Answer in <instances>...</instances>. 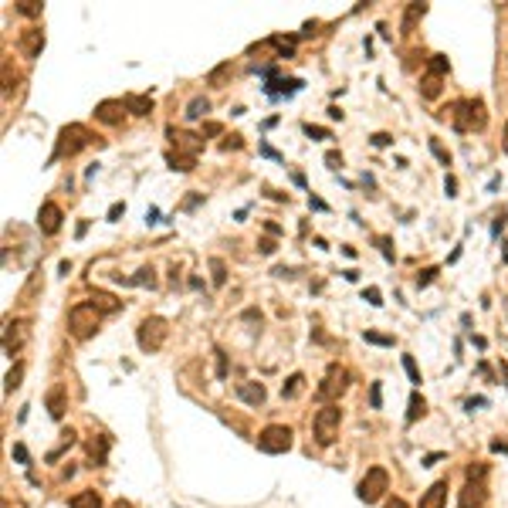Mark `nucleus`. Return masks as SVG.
I'll return each instance as SVG.
<instances>
[{
    "instance_id": "1",
    "label": "nucleus",
    "mask_w": 508,
    "mask_h": 508,
    "mask_svg": "<svg viewBox=\"0 0 508 508\" xmlns=\"http://www.w3.org/2000/svg\"><path fill=\"white\" fill-rule=\"evenodd\" d=\"M98 322H102V312L92 305V302H78L72 312H68V329L75 339H89L98 332Z\"/></svg>"
},
{
    "instance_id": "2",
    "label": "nucleus",
    "mask_w": 508,
    "mask_h": 508,
    "mask_svg": "<svg viewBox=\"0 0 508 508\" xmlns=\"http://www.w3.org/2000/svg\"><path fill=\"white\" fill-rule=\"evenodd\" d=\"M488 125V115H485V102L481 98H468V102H458L454 106V129L458 132H481Z\"/></svg>"
},
{
    "instance_id": "3",
    "label": "nucleus",
    "mask_w": 508,
    "mask_h": 508,
    "mask_svg": "<svg viewBox=\"0 0 508 508\" xmlns=\"http://www.w3.org/2000/svg\"><path fill=\"white\" fill-rule=\"evenodd\" d=\"M166 322L159 319V315H149V319H142L136 329V342L142 353H156V349H163V342H166Z\"/></svg>"
},
{
    "instance_id": "4",
    "label": "nucleus",
    "mask_w": 508,
    "mask_h": 508,
    "mask_svg": "<svg viewBox=\"0 0 508 508\" xmlns=\"http://www.w3.org/2000/svg\"><path fill=\"white\" fill-rule=\"evenodd\" d=\"M339 424H342V410H339V407H332V403H325L322 410L315 414V424H312L315 441H319L322 447H329L339 437Z\"/></svg>"
},
{
    "instance_id": "5",
    "label": "nucleus",
    "mask_w": 508,
    "mask_h": 508,
    "mask_svg": "<svg viewBox=\"0 0 508 508\" xmlns=\"http://www.w3.org/2000/svg\"><path fill=\"white\" fill-rule=\"evenodd\" d=\"M386 488H390V475H386L383 468H370V471L363 475V481H359L356 495H359V502H366V505H376V502H380V498L386 495Z\"/></svg>"
},
{
    "instance_id": "6",
    "label": "nucleus",
    "mask_w": 508,
    "mask_h": 508,
    "mask_svg": "<svg viewBox=\"0 0 508 508\" xmlns=\"http://www.w3.org/2000/svg\"><path fill=\"white\" fill-rule=\"evenodd\" d=\"M89 142H92V132L81 123H72L58 132V149H55V156H75V153H81Z\"/></svg>"
},
{
    "instance_id": "7",
    "label": "nucleus",
    "mask_w": 508,
    "mask_h": 508,
    "mask_svg": "<svg viewBox=\"0 0 508 508\" xmlns=\"http://www.w3.org/2000/svg\"><path fill=\"white\" fill-rule=\"evenodd\" d=\"M258 447H261L264 454H285L292 447V431L281 427V424H271V427H264L258 434Z\"/></svg>"
},
{
    "instance_id": "8",
    "label": "nucleus",
    "mask_w": 508,
    "mask_h": 508,
    "mask_svg": "<svg viewBox=\"0 0 508 508\" xmlns=\"http://www.w3.org/2000/svg\"><path fill=\"white\" fill-rule=\"evenodd\" d=\"M346 380H349V373L342 370V366H329L322 386L315 390V397H319V400H332V397H339V393L346 390Z\"/></svg>"
},
{
    "instance_id": "9",
    "label": "nucleus",
    "mask_w": 508,
    "mask_h": 508,
    "mask_svg": "<svg viewBox=\"0 0 508 508\" xmlns=\"http://www.w3.org/2000/svg\"><path fill=\"white\" fill-rule=\"evenodd\" d=\"M125 112H129V108H125L123 98H106V102H98V106H95V119H98V123H106V125H119Z\"/></svg>"
},
{
    "instance_id": "10",
    "label": "nucleus",
    "mask_w": 508,
    "mask_h": 508,
    "mask_svg": "<svg viewBox=\"0 0 508 508\" xmlns=\"http://www.w3.org/2000/svg\"><path fill=\"white\" fill-rule=\"evenodd\" d=\"M38 227L41 234H58L62 231V207L58 203H41V210H38Z\"/></svg>"
},
{
    "instance_id": "11",
    "label": "nucleus",
    "mask_w": 508,
    "mask_h": 508,
    "mask_svg": "<svg viewBox=\"0 0 508 508\" xmlns=\"http://www.w3.org/2000/svg\"><path fill=\"white\" fill-rule=\"evenodd\" d=\"M28 325L24 322H7V329H4V353L14 356L21 346H24V339H28V332H24Z\"/></svg>"
},
{
    "instance_id": "12",
    "label": "nucleus",
    "mask_w": 508,
    "mask_h": 508,
    "mask_svg": "<svg viewBox=\"0 0 508 508\" xmlns=\"http://www.w3.org/2000/svg\"><path fill=\"white\" fill-rule=\"evenodd\" d=\"M485 498H488L485 481H468V485L461 488V508H481L485 505Z\"/></svg>"
},
{
    "instance_id": "13",
    "label": "nucleus",
    "mask_w": 508,
    "mask_h": 508,
    "mask_svg": "<svg viewBox=\"0 0 508 508\" xmlns=\"http://www.w3.org/2000/svg\"><path fill=\"white\" fill-rule=\"evenodd\" d=\"M166 136L173 139V146H176V149H186V156H197L203 149V139L193 136V132H176V129H169Z\"/></svg>"
},
{
    "instance_id": "14",
    "label": "nucleus",
    "mask_w": 508,
    "mask_h": 508,
    "mask_svg": "<svg viewBox=\"0 0 508 508\" xmlns=\"http://www.w3.org/2000/svg\"><path fill=\"white\" fill-rule=\"evenodd\" d=\"M41 47H45V34L38 31V28H28V31L21 34V51H24V58H38Z\"/></svg>"
},
{
    "instance_id": "15",
    "label": "nucleus",
    "mask_w": 508,
    "mask_h": 508,
    "mask_svg": "<svg viewBox=\"0 0 508 508\" xmlns=\"http://www.w3.org/2000/svg\"><path fill=\"white\" fill-rule=\"evenodd\" d=\"M447 505V481H434L420 498V508H444Z\"/></svg>"
},
{
    "instance_id": "16",
    "label": "nucleus",
    "mask_w": 508,
    "mask_h": 508,
    "mask_svg": "<svg viewBox=\"0 0 508 508\" xmlns=\"http://www.w3.org/2000/svg\"><path fill=\"white\" fill-rule=\"evenodd\" d=\"M237 397L244 403H251V407H261L264 403V386L254 383V380H247V383H237Z\"/></svg>"
},
{
    "instance_id": "17",
    "label": "nucleus",
    "mask_w": 508,
    "mask_h": 508,
    "mask_svg": "<svg viewBox=\"0 0 508 508\" xmlns=\"http://www.w3.org/2000/svg\"><path fill=\"white\" fill-rule=\"evenodd\" d=\"M125 108L132 115H149L153 112V98L149 95H125Z\"/></svg>"
},
{
    "instance_id": "18",
    "label": "nucleus",
    "mask_w": 508,
    "mask_h": 508,
    "mask_svg": "<svg viewBox=\"0 0 508 508\" xmlns=\"http://www.w3.org/2000/svg\"><path fill=\"white\" fill-rule=\"evenodd\" d=\"M302 390H305V376H302V373H292V376L281 383V397H285V400H295Z\"/></svg>"
},
{
    "instance_id": "19",
    "label": "nucleus",
    "mask_w": 508,
    "mask_h": 508,
    "mask_svg": "<svg viewBox=\"0 0 508 508\" xmlns=\"http://www.w3.org/2000/svg\"><path fill=\"white\" fill-rule=\"evenodd\" d=\"M89 302H92L98 312H119V298H115V295H108V292H95Z\"/></svg>"
},
{
    "instance_id": "20",
    "label": "nucleus",
    "mask_w": 508,
    "mask_h": 508,
    "mask_svg": "<svg viewBox=\"0 0 508 508\" xmlns=\"http://www.w3.org/2000/svg\"><path fill=\"white\" fill-rule=\"evenodd\" d=\"M424 14H427V4H410V7H407V14H403V31H407V34L414 31V24Z\"/></svg>"
},
{
    "instance_id": "21",
    "label": "nucleus",
    "mask_w": 508,
    "mask_h": 508,
    "mask_svg": "<svg viewBox=\"0 0 508 508\" xmlns=\"http://www.w3.org/2000/svg\"><path fill=\"white\" fill-rule=\"evenodd\" d=\"M72 508H102V498H98V492H78L75 498H72Z\"/></svg>"
},
{
    "instance_id": "22",
    "label": "nucleus",
    "mask_w": 508,
    "mask_h": 508,
    "mask_svg": "<svg viewBox=\"0 0 508 508\" xmlns=\"http://www.w3.org/2000/svg\"><path fill=\"white\" fill-rule=\"evenodd\" d=\"M420 95H424V98H437V95H441V78L427 72V75L420 78Z\"/></svg>"
},
{
    "instance_id": "23",
    "label": "nucleus",
    "mask_w": 508,
    "mask_h": 508,
    "mask_svg": "<svg viewBox=\"0 0 508 508\" xmlns=\"http://www.w3.org/2000/svg\"><path fill=\"white\" fill-rule=\"evenodd\" d=\"M47 414L55 417V420H62V414H64V397H62V390H51V393H47Z\"/></svg>"
},
{
    "instance_id": "24",
    "label": "nucleus",
    "mask_w": 508,
    "mask_h": 508,
    "mask_svg": "<svg viewBox=\"0 0 508 508\" xmlns=\"http://www.w3.org/2000/svg\"><path fill=\"white\" fill-rule=\"evenodd\" d=\"M424 410H427V403H424V397H420V393H410V410H407V424H414V420H420V417H424Z\"/></svg>"
},
{
    "instance_id": "25",
    "label": "nucleus",
    "mask_w": 508,
    "mask_h": 508,
    "mask_svg": "<svg viewBox=\"0 0 508 508\" xmlns=\"http://www.w3.org/2000/svg\"><path fill=\"white\" fill-rule=\"evenodd\" d=\"M207 112H210V102H207V98H193V102H190V106H186V119H190V123H193V119H201V115H207Z\"/></svg>"
},
{
    "instance_id": "26",
    "label": "nucleus",
    "mask_w": 508,
    "mask_h": 508,
    "mask_svg": "<svg viewBox=\"0 0 508 508\" xmlns=\"http://www.w3.org/2000/svg\"><path fill=\"white\" fill-rule=\"evenodd\" d=\"M166 163L173 169H180V173H190V169H193V163H197V159H193V156H180V153H169L166 156Z\"/></svg>"
},
{
    "instance_id": "27",
    "label": "nucleus",
    "mask_w": 508,
    "mask_h": 508,
    "mask_svg": "<svg viewBox=\"0 0 508 508\" xmlns=\"http://www.w3.org/2000/svg\"><path fill=\"white\" fill-rule=\"evenodd\" d=\"M41 11H45V4H38V0H21L17 4V14L24 17H41Z\"/></svg>"
},
{
    "instance_id": "28",
    "label": "nucleus",
    "mask_w": 508,
    "mask_h": 508,
    "mask_svg": "<svg viewBox=\"0 0 508 508\" xmlns=\"http://www.w3.org/2000/svg\"><path fill=\"white\" fill-rule=\"evenodd\" d=\"M447 72H451V64H447V58H444V55H431V75L444 78Z\"/></svg>"
},
{
    "instance_id": "29",
    "label": "nucleus",
    "mask_w": 508,
    "mask_h": 508,
    "mask_svg": "<svg viewBox=\"0 0 508 508\" xmlns=\"http://www.w3.org/2000/svg\"><path fill=\"white\" fill-rule=\"evenodd\" d=\"M21 376H24V366H21V363H17L14 370L7 373V386H4V390H7V393H14L17 386H21Z\"/></svg>"
},
{
    "instance_id": "30",
    "label": "nucleus",
    "mask_w": 508,
    "mask_h": 508,
    "mask_svg": "<svg viewBox=\"0 0 508 508\" xmlns=\"http://www.w3.org/2000/svg\"><path fill=\"white\" fill-rule=\"evenodd\" d=\"M129 285H149V288H153V285H156L153 268H142V271H139L136 278H129Z\"/></svg>"
},
{
    "instance_id": "31",
    "label": "nucleus",
    "mask_w": 508,
    "mask_h": 508,
    "mask_svg": "<svg viewBox=\"0 0 508 508\" xmlns=\"http://www.w3.org/2000/svg\"><path fill=\"white\" fill-rule=\"evenodd\" d=\"M210 271H214V285H224V281H227V268H224V261H220V258H214V261H210Z\"/></svg>"
},
{
    "instance_id": "32",
    "label": "nucleus",
    "mask_w": 508,
    "mask_h": 508,
    "mask_svg": "<svg viewBox=\"0 0 508 508\" xmlns=\"http://www.w3.org/2000/svg\"><path fill=\"white\" fill-rule=\"evenodd\" d=\"M403 370H407V376H410V383H420V370H417L414 356H403Z\"/></svg>"
},
{
    "instance_id": "33",
    "label": "nucleus",
    "mask_w": 508,
    "mask_h": 508,
    "mask_svg": "<svg viewBox=\"0 0 508 508\" xmlns=\"http://www.w3.org/2000/svg\"><path fill=\"white\" fill-rule=\"evenodd\" d=\"M302 129H305V136H312V139H329V136H332L329 129H322V125H312V123H305Z\"/></svg>"
},
{
    "instance_id": "34",
    "label": "nucleus",
    "mask_w": 508,
    "mask_h": 508,
    "mask_svg": "<svg viewBox=\"0 0 508 508\" xmlns=\"http://www.w3.org/2000/svg\"><path fill=\"white\" fill-rule=\"evenodd\" d=\"M431 153L437 156V159H441L444 166H451V153H447V149H444V146H441V142H437V139H431Z\"/></svg>"
},
{
    "instance_id": "35",
    "label": "nucleus",
    "mask_w": 508,
    "mask_h": 508,
    "mask_svg": "<svg viewBox=\"0 0 508 508\" xmlns=\"http://www.w3.org/2000/svg\"><path fill=\"white\" fill-rule=\"evenodd\" d=\"M434 275H437V268H424V271L417 275V288H427V285L434 281Z\"/></svg>"
},
{
    "instance_id": "36",
    "label": "nucleus",
    "mask_w": 508,
    "mask_h": 508,
    "mask_svg": "<svg viewBox=\"0 0 508 508\" xmlns=\"http://www.w3.org/2000/svg\"><path fill=\"white\" fill-rule=\"evenodd\" d=\"M366 342H373V346H393V336H380V332H366Z\"/></svg>"
},
{
    "instance_id": "37",
    "label": "nucleus",
    "mask_w": 508,
    "mask_h": 508,
    "mask_svg": "<svg viewBox=\"0 0 508 508\" xmlns=\"http://www.w3.org/2000/svg\"><path fill=\"white\" fill-rule=\"evenodd\" d=\"M485 475H488L485 464H471V468H468V481H485Z\"/></svg>"
},
{
    "instance_id": "38",
    "label": "nucleus",
    "mask_w": 508,
    "mask_h": 508,
    "mask_svg": "<svg viewBox=\"0 0 508 508\" xmlns=\"http://www.w3.org/2000/svg\"><path fill=\"white\" fill-rule=\"evenodd\" d=\"M123 214H125V203H112V207H108V214H106V220H112V224H115Z\"/></svg>"
},
{
    "instance_id": "39",
    "label": "nucleus",
    "mask_w": 508,
    "mask_h": 508,
    "mask_svg": "<svg viewBox=\"0 0 508 508\" xmlns=\"http://www.w3.org/2000/svg\"><path fill=\"white\" fill-rule=\"evenodd\" d=\"M370 403L380 410L383 407V390H380V383H373V390H370Z\"/></svg>"
},
{
    "instance_id": "40",
    "label": "nucleus",
    "mask_w": 508,
    "mask_h": 508,
    "mask_svg": "<svg viewBox=\"0 0 508 508\" xmlns=\"http://www.w3.org/2000/svg\"><path fill=\"white\" fill-rule=\"evenodd\" d=\"M227 72H231V64H220V68H214V72H210V85H217V81L227 75Z\"/></svg>"
},
{
    "instance_id": "41",
    "label": "nucleus",
    "mask_w": 508,
    "mask_h": 508,
    "mask_svg": "<svg viewBox=\"0 0 508 508\" xmlns=\"http://www.w3.org/2000/svg\"><path fill=\"white\" fill-rule=\"evenodd\" d=\"M363 298H366L370 305H383V302H380V298H383V295H380V288H366V295H363Z\"/></svg>"
},
{
    "instance_id": "42",
    "label": "nucleus",
    "mask_w": 508,
    "mask_h": 508,
    "mask_svg": "<svg viewBox=\"0 0 508 508\" xmlns=\"http://www.w3.org/2000/svg\"><path fill=\"white\" fill-rule=\"evenodd\" d=\"M390 142H393V136H390V132H376V136H373V146H380V149H383V146H390Z\"/></svg>"
},
{
    "instance_id": "43",
    "label": "nucleus",
    "mask_w": 508,
    "mask_h": 508,
    "mask_svg": "<svg viewBox=\"0 0 508 508\" xmlns=\"http://www.w3.org/2000/svg\"><path fill=\"white\" fill-rule=\"evenodd\" d=\"M376 244L383 247V258H386V261H393V247H390V241H386V237H376Z\"/></svg>"
},
{
    "instance_id": "44",
    "label": "nucleus",
    "mask_w": 508,
    "mask_h": 508,
    "mask_svg": "<svg viewBox=\"0 0 508 508\" xmlns=\"http://www.w3.org/2000/svg\"><path fill=\"white\" fill-rule=\"evenodd\" d=\"M444 190H447V197H458V180H454V176H447V180H444Z\"/></svg>"
},
{
    "instance_id": "45",
    "label": "nucleus",
    "mask_w": 508,
    "mask_h": 508,
    "mask_svg": "<svg viewBox=\"0 0 508 508\" xmlns=\"http://www.w3.org/2000/svg\"><path fill=\"white\" fill-rule=\"evenodd\" d=\"M14 458H17L21 464H28V447H24V444H14Z\"/></svg>"
},
{
    "instance_id": "46",
    "label": "nucleus",
    "mask_w": 508,
    "mask_h": 508,
    "mask_svg": "<svg viewBox=\"0 0 508 508\" xmlns=\"http://www.w3.org/2000/svg\"><path fill=\"white\" fill-rule=\"evenodd\" d=\"M325 163L336 169V166H342V156H339V153H325Z\"/></svg>"
},
{
    "instance_id": "47",
    "label": "nucleus",
    "mask_w": 508,
    "mask_h": 508,
    "mask_svg": "<svg viewBox=\"0 0 508 508\" xmlns=\"http://www.w3.org/2000/svg\"><path fill=\"white\" fill-rule=\"evenodd\" d=\"M308 207H312V210H329L325 201H319V197H308Z\"/></svg>"
},
{
    "instance_id": "48",
    "label": "nucleus",
    "mask_w": 508,
    "mask_h": 508,
    "mask_svg": "<svg viewBox=\"0 0 508 508\" xmlns=\"http://www.w3.org/2000/svg\"><path fill=\"white\" fill-rule=\"evenodd\" d=\"M156 220H159V210H156V207H149V210H146V224H156Z\"/></svg>"
},
{
    "instance_id": "49",
    "label": "nucleus",
    "mask_w": 508,
    "mask_h": 508,
    "mask_svg": "<svg viewBox=\"0 0 508 508\" xmlns=\"http://www.w3.org/2000/svg\"><path fill=\"white\" fill-rule=\"evenodd\" d=\"M258 247H261V254H271V251H275V241H261Z\"/></svg>"
},
{
    "instance_id": "50",
    "label": "nucleus",
    "mask_w": 508,
    "mask_h": 508,
    "mask_svg": "<svg viewBox=\"0 0 508 508\" xmlns=\"http://www.w3.org/2000/svg\"><path fill=\"white\" fill-rule=\"evenodd\" d=\"M386 508H407V502H403V498H390V502H386Z\"/></svg>"
},
{
    "instance_id": "51",
    "label": "nucleus",
    "mask_w": 508,
    "mask_h": 508,
    "mask_svg": "<svg viewBox=\"0 0 508 508\" xmlns=\"http://www.w3.org/2000/svg\"><path fill=\"white\" fill-rule=\"evenodd\" d=\"M203 132H207V136H217V132H220V125H217V123H207V129H203Z\"/></svg>"
},
{
    "instance_id": "52",
    "label": "nucleus",
    "mask_w": 508,
    "mask_h": 508,
    "mask_svg": "<svg viewBox=\"0 0 508 508\" xmlns=\"http://www.w3.org/2000/svg\"><path fill=\"white\" fill-rule=\"evenodd\" d=\"M502 146H505V153H508V123H505V136H502Z\"/></svg>"
},
{
    "instance_id": "53",
    "label": "nucleus",
    "mask_w": 508,
    "mask_h": 508,
    "mask_svg": "<svg viewBox=\"0 0 508 508\" xmlns=\"http://www.w3.org/2000/svg\"><path fill=\"white\" fill-rule=\"evenodd\" d=\"M502 261H505V264H508V241H505V254H502Z\"/></svg>"
}]
</instances>
